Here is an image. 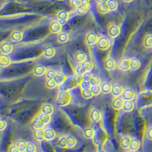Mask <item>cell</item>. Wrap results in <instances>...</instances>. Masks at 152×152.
<instances>
[{
    "instance_id": "44dd1931",
    "label": "cell",
    "mask_w": 152,
    "mask_h": 152,
    "mask_svg": "<svg viewBox=\"0 0 152 152\" xmlns=\"http://www.w3.org/2000/svg\"><path fill=\"white\" fill-rule=\"evenodd\" d=\"M132 138L130 136H124L121 138V140L119 142V145L123 149H129L130 143L132 142Z\"/></svg>"
},
{
    "instance_id": "8992f818",
    "label": "cell",
    "mask_w": 152,
    "mask_h": 152,
    "mask_svg": "<svg viewBox=\"0 0 152 152\" xmlns=\"http://www.w3.org/2000/svg\"><path fill=\"white\" fill-rule=\"evenodd\" d=\"M62 24H61L59 21H53V22L50 24L49 30H50V33L55 34H59V33L62 32Z\"/></svg>"
},
{
    "instance_id": "d590c367",
    "label": "cell",
    "mask_w": 152,
    "mask_h": 152,
    "mask_svg": "<svg viewBox=\"0 0 152 152\" xmlns=\"http://www.w3.org/2000/svg\"><path fill=\"white\" fill-rule=\"evenodd\" d=\"M45 86L50 90H52V89H55L58 86V85L54 79H47L45 83Z\"/></svg>"
},
{
    "instance_id": "f1b7e54d",
    "label": "cell",
    "mask_w": 152,
    "mask_h": 152,
    "mask_svg": "<svg viewBox=\"0 0 152 152\" xmlns=\"http://www.w3.org/2000/svg\"><path fill=\"white\" fill-rule=\"evenodd\" d=\"M69 40V36L66 32H61L57 36V41L59 43H66Z\"/></svg>"
},
{
    "instance_id": "83f0119b",
    "label": "cell",
    "mask_w": 152,
    "mask_h": 152,
    "mask_svg": "<svg viewBox=\"0 0 152 152\" xmlns=\"http://www.w3.org/2000/svg\"><path fill=\"white\" fill-rule=\"evenodd\" d=\"M134 107H135V104L132 100H125L124 104H123V110L125 112L129 113L133 110Z\"/></svg>"
},
{
    "instance_id": "7dc6e473",
    "label": "cell",
    "mask_w": 152,
    "mask_h": 152,
    "mask_svg": "<svg viewBox=\"0 0 152 152\" xmlns=\"http://www.w3.org/2000/svg\"><path fill=\"white\" fill-rule=\"evenodd\" d=\"M91 84L89 81H81L80 82V88L81 90H84V89H89L91 88Z\"/></svg>"
},
{
    "instance_id": "ab89813d",
    "label": "cell",
    "mask_w": 152,
    "mask_h": 152,
    "mask_svg": "<svg viewBox=\"0 0 152 152\" xmlns=\"http://www.w3.org/2000/svg\"><path fill=\"white\" fill-rule=\"evenodd\" d=\"M57 145L60 148L67 149V147H66V136H61L58 140Z\"/></svg>"
},
{
    "instance_id": "6f0895ef",
    "label": "cell",
    "mask_w": 152,
    "mask_h": 152,
    "mask_svg": "<svg viewBox=\"0 0 152 152\" xmlns=\"http://www.w3.org/2000/svg\"><path fill=\"white\" fill-rule=\"evenodd\" d=\"M126 152H132V151H126Z\"/></svg>"
},
{
    "instance_id": "74e56055",
    "label": "cell",
    "mask_w": 152,
    "mask_h": 152,
    "mask_svg": "<svg viewBox=\"0 0 152 152\" xmlns=\"http://www.w3.org/2000/svg\"><path fill=\"white\" fill-rule=\"evenodd\" d=\"M81 65H82V66H83L86 72H91L94 68L93 62L90 60H86L83 63H81Z\"/></svg>"
},
{
    "instance_id": "4dcf8cb0",
    "label": "cell",
    "mask_w": 152,
    "mask_h": 152,
    "mask_svg": "<svg viewBox=\"0 0 152 152\" xmlns=\"http://www.w3.org/2000/svg\"><path fill=\"white\" fill-rule=\"evenodd\" d=\"M97 12L100 14H107L108 12H110V9L109 7H108V5L107 4H97Z\"/></svg>"
},
{
    "instance_id": "484cf974",
    "label": "cell",
    "mask_w": 152,
    "mask_h": 152,
    "mask_svg": "<svg viewBox=\"0 0 152 152\" xmlns=\"http://www.w3.org/2000/svg\"><path fill=\"white\" fill-rule=\"evenodd\" d=\"M56 50L53 47H47L43 50V56L47 59H50L55 56Z\"/></svg>"
},
{
    "instance_id": "6da1fadb",
    "label": "cell",
    "mask_w": 152,
    "mask_h": 152,
    "mask_svg": "<svg viewBox=\"0 0 152 152\" xmlns=\"http://www.w3.org/2000/svg\"><path fill=\"white\" fill-rule=\"evenodd\" d=\"M72 94L68 91H62L58 95L57 104L59 107H66L72 101Z\"/></svg>"
},
{
    "instance_id": "d4e9b609",
    "label": "cell",
    "mask_w": 152,
    "mask_h": 152,
    "mask_svg": "<svg viewBox=\"0 0 152 152\" xmlns=\"http://www.w3.org/2000/svg\"><path fill=\"white\" fill-rule=\"evenodd\" d=\"M0 50H1L2 53L4 54V55H9V54H10L13 51V46L9 43H5L2 44Z\"/></svg>"
},
{
    "instance_id": "ba28073f",
    "label": "cell",
    "mask_w": 152,
    "mask_h": 152,
    "mask_svg": "<svg viewBox=\"0 0 152 152\" xmlns=\"http://www.w3.org/2000/svg\"><path fill=\"white\" fill-rule=\"evenodd\" d=\"M124 88L122 85H119V84H115V85H112V89H111V94L113 97H118L122 96L123 91H124Z\"/></svg>"
},
{
    "instance_id": "f6af8a7d",
    "label": "cell",
    "mask_w": 152,
    "mask_h": 152,
    "mask_svg": "<svg viewBox=\"0 0 152 152\" xmlns=\"http://www.w3.org/2000/svg\"><path fill=\"white\" fill-rule=\"evenodd\" d=\"M25 152H37V146L33 142H28Z\"/></svg>"
},
{
    "instance_id": "5bb4252c",
    "label": "cell",
    "mask_w": 152,
    "mask_h": 152,
    "mask_svg": "<svg viewBox=\"0 0 152 152\" xmlns=\"http://www.w3.org/2000/svg\"><path fill=\"white\" fill-rule=\"evenodd\" d=\"M12 63V60L8 55H0V67L6 68Z\"/></svg>"
},
{
    "instance_id": "277c9868",
    "label": "cell",
    "mask_w": 152,
    "mask_h": 152,
    "mask_svg": "<svg viewBox=\"0 0 152 152\" xmlns=\"http://www.w3.org/2000/svg\"><path fill=\"white\" fill-rule=\"evenodd\" d=\"M130 62H131L130 58H122L118 62V69L123 72L128 71L130 69Z\"/></svg>"
},
{
    "instance_id": "11a10c76",
    "label": "cell",
    "mask_w": 152,
    "mask_h": 152,
    "mask_svg": "<svg viewBox=\"0 0 152 152\" xmlns=\"http://www.w3.org/2000/svg\"><path fill=\"white\" fill-rule=\"evenodd\" d=\"M81 2H82V3H88L90 2V0H81Z\"/></svg>"
},
{
    "instance_id": "4316f807",
    "label": "cell",
    "mask_w": 152,
    "mask_h": 152,
    "mask_svg": "<svg viewBox=\"0 0 152 152\" xmlns=\"http://www.w3.org/2000/svg\"><path fill=\"white\" fill-rule=\"evenodd\" d=\"M11 40L14 42H20L23 39V34L22 32L19 31H15L11 34L10 36Z\"/></svg>"
},
{
    "instance_id": "5b68a950",
    "label": "cell",
    "mask_w": 152,
    "mask_h": 152,
    "mask_svg": "<svg viewBox=\"0 0 152 152\" xmlns=\"http://www.w3.org/2000/svg\"><path fill=\"white\" fill-rule=\"evenodd\" d=\"M89 118H90L91 121L92 123H97L102 119V115H101V113H100V111L99 110L96 109V108H94L90 112Z\"/></svg>"
},
{
    "instance_id": "c3c4849f",
    "label": "cell",
    "mask_w": 152,
    "mask_h": 152,
    "mask_svg": "<svg viewBox=\"0 0 152 152\" xmlns=\"http://www.w3.org/2000/svg\"><path fill=\"white\" fill-rule=\"evenodd\" d=\"M92 77H93V75L91 73V72H87L84 73V74L81 75V78H82V81H90V80L91 79Z\"/></svg>"
},
{
    "instance_id": "f546056e",
    "label": "cell",
    "mask_w": 152,
    "mask_h": 152,
    "mask_svg": "<svg viewBox=\"0 0 152 152\" xmlns=\"http://www.w3.org/2000/svg\"><path fill=\"white\" fill-rule=\"evenodd\" d=\"M83 135L87 139H92L95 136V130L93 128H87L84 131Z\"/></svg>"
},
{
    "instance_id": "7bdbcfd3",
    "label": "cell",
    "mask_w": 152,
    "mask_h": 152,
    "mask_svg": "<svg viewBox=\"0 0 152 152\" xmlns=\"http://www.w3.org/2000/svg\"><path fill=\"white\" fill-rule=\"evenodd\" d=\"M144 45L147 48H152V35H148L144 40Z\"/></svg>"
},
{
    "instance_id": "9f6ffc18",
    "label": "cell",
    "mask_w": 152,
    "mask_h": 152,
    "mask_svg": "<svg viewBox=\"0 0 152 152\" xmlns=\"http://www.w3.org/2000/svg\"><path fill=\"white\" fill-rule=\"evenodd\" d=\"M123 2H127V3H129V2H132L133 0H123Z\"/></svg>"
},
{
    "instance_id": "d6986e66",
    "label": "cell",
    "mask_w": 152,
    "mask_h": 152,
    "mask_svg": "<svg viewBox=\"0 0 152 152\" xmlns=\"http://www.w3.org/2000/svg\"><path fill=\"white\" fill-rule=\"evenodd\" d=\"M40 113H42L48 114V115H52L54 113V107L52 104H43L40 109Z\"/></svg>"
},
{
    "instance_id": "2e32d148",
    "label": "cell",
    "mask_w": 152,
    "mask_h": 152,
    "mask_svg": "<svg viewBox=\"0 0 152 152\" xmlns=\"http://www.w3.org/2000/svg\"><path fill=\"white\" fill-rule=\"evenodd\" d=\"M77 145V139L72 135H66V147L67 149L74 148Z\"/></svg>"
},
{
    "instance_id": "ac0fdd59",
    "label": "cell",
    "mask_w": 152,
    "mask_h": 152,
    "mask_svg": "<svg viewBox=\"0 0 152 152\" xmlns=\"http://www.w3.org/2000/svg\"><path fill=\"white\" fill-rule=\"evenodd\" d=\"M75 59L78 64H81L87 60V55L82 51H77L75 54Z\"/></svg>"
},
{
    "instance_id": "db71d44e",
    "label": "cell",
    "mask_w": 152,
    "mask_h": 152,
    "mask_svg": "<svg viewBox=\"0 0 152 152\" xmlns=\"http://www.w3.org/2000/svg\"><path fill=\"white\" fill-rule=\"evenodd\" d=\"M108 0H96L97 4H106Z\"/></svg>"
},
{
    "instance_id": "816d5d0a",
    "label": "cell",
    "mask_w": 152,
    "mask_h": 152,
    "mask_svg": "<svg viewBox=\"0 0 152 152\" xmlns=\"http://www.w3.org/2000/svg\"><path fill=\"white\" fill-rule=\"evenodd\" d=\"M8 152H20L16 145H11L8 149Z\"/></svg>"
},
{
    "instance_id": "52a82bcc",
    "label": "cell",
    "mask_w": 152,
    "mask_h": 152,
    "mask_svg": "<svg viewBox=\"0 0 152 152\" xmlns=\"http://www.w3.org/2000/svg\"><path fill=\"white\" fill-rule=\"evenodd\" d=\"M124 101L125 100L123 97H115V98L113 100L112 104H111L112 108L113 110H119L123 109Z\"/></svg>"
},
{
    "instance_id": "30bf717a",
    "label": "cell",
    "mask_w": 152,
    "mask_h": 152,
    "mask_svg": "<svg viewBox=\"0 0 152 152\" xmlns=\"http://www.w3.org/2000/svg\"><path fill=\"white\" fill-rule=\"evenodd\" d=\"M69 13L66 11H59L56 15L57 20L62 24H64L67 22L68 20H69Z\"/></svg>"
},
{
    "instance_id": "60d3db41",
    "label": "cell",
    "mask_w": 152,
    "mask_h": 152,
    "mask_svg": "<svg viewBox=\"0 0 152 152\" xmlns=\"http://www.w3.org/2000/svg\"><path fill=\"white\" fill-rule=\"evenodd\" d=\"M89 82H90L91 86H96V85L99 86L100 83H101V80H100V77H98V76L93 75V77H92Z\"/></svg>"
},
{
    "instance_id": "f907efd6",
    "label": "cell",
    "mask_w": 152,
    "mask_h": 152,
    "mask_svg": "<svg viewBox=\"0 0 152 152\" xmlns=\"http://www.w3.org/2000/svg\"><path fill=\"white\" fill-rule=\"evenodd\" d=\"M6 126H7V122L5 119H0V132L5 130Z\"/></svg>"
},
{
    "instance_id": "7c38bea8",
    "label": "cell",
    "mask_w": 152,
    "mask_h": 152,
    "mask_svg": "<svg viewBox=\"0 0 152 152\" xmlns=\"http://www.w3.org/2000/svg\"><path fill=\"white\" fill-rule=\"evenodd\" d=\"M98 37L96 34L93 33V32H91V33H88L86 36V43H88L89 46L94 45L97 43V40H98Z\"/></svg>"
},
{
    "instance_id": "603a6c76",
    "label": "cell",
    "mask_w": 152,
    "mask_h": 152,
    "mask_svg": "<svg viewBox=\"0 0 152 152\" xmlns=\"http://www.w3.org/2000/svg\"><path fill=\"white\" fill-rule=\"evenodd\" d=\"M140 142L138 139L133 138V139H132V142L130 143L129 147V150L132 152H137L139 150V148H140Z\"/></svg>"
},
{
    "instance_id": "3957f363",
    "label": "cell",
    "mask_w": 152,
    "mask_h": 152,
    "mask_svg": "<svg viewBox=\"0 0 152 152\" xmlns=\"http://www.w3.org/2000/svg\"><path fill=\"white\" fill-rule=\"evenodd\" d=\"M107 34L112 39L116 38L120 34V28L116 24H110L107 28Z\"/></svg>"
},
{
    "instance_id": "b9f144b4",
    "label": "cell",
    "mask_w": 152,
    "mask_h": 152,
    "mask_svg": "<svg viewBox=\"0 0 152 152\" xmlns=\"http://www.w3.org/2000/svg\"><path fill=\"white\" fill-rule=\"evenodd\" d=\"M56 74V71H55L54 69H48L47 72H46L45 75L47 79H53Z\"/></svg>"
},
{
    "instance_id": "4fadbf2b",
    "label": "cell",
    "mask_w": 152,
    "mask_h": 152,
    "mask_svg": "<svg viewBox=\"0 0 152 152\" xmlns=\"http://www.w3.org/2000/svg\"><path fill=\"white\" fill-rule=\"evenodd\" d=\"M32 126H33L34 129L37 130V129H44V127H45L47 125H46L45 123H43L41 119H40L39 116H37L33 119Z\"/></svg>"
},
{
    "instance_id": "e0dca14e",
    "label": "cell",
    "mask_w": 152,
    "mask_h": 152,
    "mask_svg": "<svg viewBox=\"0 0 152 152\" xmlns=\"http://www.w3.org/2000/svg\"><path fill=\"white\" fill-rule=\"evenodd\" d=\"M135 92L133 91L132 89H129V88L125 89L123 94H122V97L125 100H132L133 99L135 98Z\"/></svg>"
},
{
    "instance_id": "7402d4cb",
    "label": "cell",
    "mask_w": 152,
    "mask_h": 152,
    "mask_svg": "<svg viewBox=\"0 0 152 152\" xmlns=\"http://www.w3.org/2000/svg\"><path fill=\"white\" fill-rule=\"evenodd\" d=\"M44 132H45V129H43L35 130L33 133L34 138L37 142L44 141Z\"/></svg>"
},
{
    "instance_id": "8d00e7d4",
    "label": "cell",
    "mask_w": 152,
    "mask_h": 152,
    "mask_svg": "<svg viewBox=\"0 0 152 152\" xmlns=\"http://www.w3.org/2000/svg\"><path fill=\"white\" fill-rule=\"evenodd\" d=\"M39 117L41 119L43 123H45L46 125L49 124V123L51 122V115H48V114L45 113H40V115H39Z\"/></svg>"
},
{
    "instance_id": "d6a6232c",
    "label": "cell",
    "mask_w": 152,
    "mask_h": 152,
    "mask_svg": "<svg viewBox=\"0 0 152 152\" xmlns=\"http://www.w3.org/2000/svg\"><path fill=\"white\" fill-rule=\"evenodd\" d=\"M28 142L24 140H19L18 142L16 143V145H17L19 151L20 152H25L26 151L27 145H28Z\"/></svg>"
},
{
    "instance_id": "9a60e30c",
    "label": "cell",
    "mask_w": 152,
    "mask_h": 152,
    "mask_svg": "<svg viewBox=\"0 0 152 152\" xmlns=\"http://www.w3.org/2000/svg\"><path fill=\"white\" fill-rule=\"evenodd\" d=\"M104 67L107 71H113L116 68V63L113 59L109 58L104 62Z\"/></svg>"
},
{
    "instance_id": "cb8c5ba5",
    "label": "cell",
    "mask_w": 152,
    "mask_h": 152,
    "mask_svg": "<svg viewBox=\"0 0 152 152\" xmlns=\"http://www.w3.org/2000/svg\"><path fill=\"white\" fill-rule=\"evenodd\" d=\"M90 3H82L79 7L76 9V12L78 15H85L86 14L87 12L90 9Z\"/></svg>"
},
{
    "instance_id": "e575fe53",
    "label": "cell",
    "mask_w": 152,
    "mask_h": 152,
    "mask_svg": "<svg viewBox=\"0 0 152 152\" xmlns=\"http://www.w3.org/2000/svg\"><path fill=\"white\" fill-rule=\"evenodd\" d=\"M101 92L104 94H109L111 92V89H112V85L108 82H104L101 85Z\"/></svg>"
},
{
    "instance_id": "f5cc1de1",
    "label": "cell",
    "mask_w": 152,
    "mask_h": 152,
    "mask_svg": "<svg viewBox=\"0 0 152 152\" xmlns=\"http://www.w3.org/2000/svg\"><path fill=\"white\" fill-rule=\"evenodd\" d=\"M147 137H148V138L149 140L152 141V128H151L148 131Z\"/></svg>"
},
{
    "instance_id": "bcb514c9",
    "label": "cell",
    "mask_w": 152,
    "mask_h": 152,
    "mask_svg": "<svg viewBox=\"0 0 152 152\" xmlns=\"http://www.w3.org/2000/svg\"><path fill=\"white\" fill-rule=\"evenodd\" d=\"M87 72L85 70V69H84V67L82 66V65H79V66H78L77 67L75 68V73L77 75H80L81 76L82 75L84 74V73Z\"/></svg>"
},
{
    "instance_id": "836d02e7",
    "label": "cell",
    "mask_w": 152,
    "mask_h": 152,
    "mask_svg": "<svg viewBox=\"0 0 152 152\" xmlns=\"http://www.w3.org/2000/svg\"><path fill=\"white\" fill-rule=\"evenodd\" d=\"M81 97H83L84 99H85V100L91 99L94 96L92 92L91 91L90 88H89V89H84V90H81Z\"/></svg>"
},
{
    "instance_id": "1f68e13d",
    "label": "cell",
    "mask_w": 152,
    "mask_h": 152,
    "mask_svg": "<svg viewBox=\"0 0 152 152\" xmlns=\"http://www.w3.org/2000/svg\"><path fill=\"white\" fill-rule=\"evenodd\" d=\"M141 66L140 61L138 60V59H131V62H130V69L132 71H136L138 70Z\"/></svg>"
},
{
    "instance_id": "9c48e42d",
    "label": "cell",
    "mask_w": 152,
    "mask_h": 152,
    "mask_svg": "<svg viewBox=\"0 0 152 152\" xmlns=\"http://www.w3.org/2000/svg\"><path fill=\"white\" fill-rule=\"evenodd\" d=\"M56 137V133L55 130L51 128L46 129L44 132V141L46 142H50L54 140Z\"/></svg>"
},
{
    "instance_id": "f35d334b",
    "label": "cell",
    "mask_w": 152,
    "mask_h": 152,
    "mask_svg": "<svg viewBox=\"0 0 152 152\" xmlns=\"http://www.w3.org/2000/svg\"><path fill=\"white\" fill-rule=\"evenodd\" d=\"M110 11H115L118 8V2L116 0H108L107 2Z\"/></svg>"
},
{
    "instance_id": "ee69618b",
    "label": "cell",
    "mask_w": 152,
    "mask_h": 152,
    "mask_svg": "<svg viewBox=\"0 0 152 152\" xmlns=\"http://www.w3.org/2000/svg\"><path fill=\"white\" fill-rule=\"evenodd\" d=\"M90 90L92 92L94 96H97L101 92V88L100 87V85L99 86H97V85H96V86H91Z\"/></svg>"
},
{
    "instance_id": "ffe728a7",
    "label": "cell",
    "mask_w": 152,
    "mask_h": 152,
    "mask_svg": "<svg viewBox=\"0 0 152 152\" xmlns=\"http://www.w3.org/2000/svg\"><path fill=\"white\" fill-rule=\"evenodd\" d=\"M55 80V81L56 82V84L58 85H62L66 82V81L67 80V76L62 72H57V74L56 75L55 78H53Z\"/></svg>"
},
{
    "instance_id": "7a4b0ae2",
    "label": "cell",
    "mask_w": 152,
    "mask_h": 152,
    "mask_svg": "<svg viewBox=\"0 0 152 152\" xmlns=\"http://www.w3.org/2000/svg\"><path fill=\"white\" fill-rule=\"evenodd\" d=\"M111 42L109 38L107 37H101L98 39L97 43V46L99 50L105 51L110 47Z\"/></svg>"
},
{
    "instance_id": "681fc988",
    "label": "cell",
    "mask_w": 152,
    "mask_h": 152,
    "mask_svg": "<svg viewBox=\"0 0 152 152\" xmlns=\"http://www.w3.org/2000/svg\"><path fill=\"white\" fill-rule=\"evenodd\" d=\"M70 3L74 9H77L82 4V2H81V0H71Z\"/></svg>"
},
{
    "instance_id": "8fae6325",
    "label": "cell",
    "mask_w": 152,
    "mask_h": 152,
    "mask_svg": "<svg viewBox=\"0 0 152 152\" xmlns=\"http://www.w3.org/2000/svg\"><path fill=\"white\" fill-rule=\"evenodd\" d=\"M47 69H46L45 66H42V65H37L34 66L33 69V74L35 76H37V77H40V76H43L46 74L47 72Z\"/></svg>"
}]
</instances>
